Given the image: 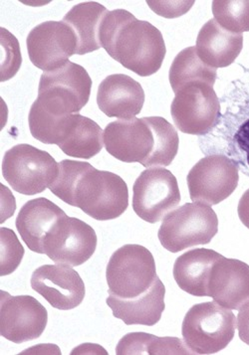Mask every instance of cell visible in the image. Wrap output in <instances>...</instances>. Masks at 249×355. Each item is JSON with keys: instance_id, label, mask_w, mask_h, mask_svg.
Here are the masks:
<instances>
[{"instance_id": "5b68a950", "label": "cell", "mask_w": 249, "mask_h": 355, "mask_svg": "<svg viewBox=\"0 0 249 355\" xmlns=\"http://www.w3.org/2000/svg\"><path fill=\"white\" fill-rule=\"evenodd\" d=\"M108 294L120 300H132L150 292L156 285L154 256L141 245H125L110 258L106 270Z\"/></svg>"}, {"instance_id": "52a82bcc", "label": "cell", "mask_w": 249, "mask_h": 355, "mask_svg": "<svg viewBox=\"0 0 249 355\" xmlns=\"http://www.w3.org/2000/svg\"><path fill=\"white\" fill-rule=\"evenodd\" d=\"M218 232V218L212 206L186 203L169 213L159 229L162 246L171 253L207 245Z\"/></svg>"}, {"instance_id": "f546056e", "label": "cell", "mask_w": 249, "mask_h": 355, "mask_svg": "<svg viewBox=\"0 0 249 355\" xmlns=\"http://www.w3.org/2000/svg\"><path fill=\"white\" fill-rule=\"evenodd\" d=\"M237 211H239V219L243 225L249 229V189L244 192L239 200Z\"/></svg>"}, {"instance_id": "6da1fadb", "label": "cell", "mask_w": 249, "mask_h": 355, "mask_svg": "<svg viewBox=\"0 0 249 355\" xmlns=\"http://www.w3.org/2000/svg\"><path fill=\"white\" fill-rule=\"evenodd\" d=\"M49 189L55 196L99 221L118 218L129 206V190L121 176L98 171L88 162L64 159Z\"/></svg>"}, {"instance_id": "3957f363", "label": "cell", "mask_w": 249, "mask_h": 355, "mask_svg": "<svg viewBox=\"0 0 249 355\" xmlns=\"http://www.w3.org/2000/svg\"><path fill=\"white\" fill-rule=\"evenodd\" d=\"M100 41L114 60L141 77L157 73L166 56L161 31L125 9L109 11L102 23Z\"/></svg>"}, {"instance_id": "7c38bea8", "label": "cell", "mask_w": 249, "mask_h": 355, "mask_svg": "<svg viewBox=\"0 0 249 355\" xmlns=\"http://www.w3.org/2000/svg\"><path fill=\"white\" fill-rule=\"evenodd\" d=\"M97 243L92 227L65 215L45 237L43 252L56 264L77 267L92 257Z\"/></svg>"}, {"instance_id": "484cf974", "label": "cell", "mask_w": 249, "mask_h": 355, "mask_svg": "<svg viewBox=\"0 0 249 355\" xmlns=\"http://www.w3.org/2000/svg\"><path fill=\"white\" fill-rule=\"evenodd\" d=\"M212 13L216 22L226 31L237 34L249 31V1L214 0Z\"/></svg>"}, {"instance_id": "9c48e42d", "label": "cell", "mask_w": 249, "mask_h": 355, "mask_svg": "<svg viewBox=\"0 0 249 355\" xmlns=\"http://www.w3.org/2000/svg\"><path fill=\"white\" fill-rule=\"evenodd\" d=\"M180 202L177 178L163 167L146 169L132 187V209L148 223L162 221Z\"/></svg>"}, {"instance_id": "7402d4cb", "label": "cell", "mask_w": 249, "mask_h": 355, "mask_svg": "<svg viewBox=\"0 0 249 355\" xmlns=\"http://www.w3.org/2000/svg\"><path fill=\"white\" fill-rule=\"evenodd\" d=\"M164 295L166 288L159 279L154 288L140 297L120 300L109 295L107 304L113 311L114 317L122 320L126 324L153 327L160 322L166 308Z\"/></svg>"}, {"instance_id": "83f0119b", "label": "cell", "mask_w": 249, "mask_h": 355, "mask_svg": "<svg viewBox=\"0 0 249 355\" xmlns=\"http://www.w3.org/2000/svg\"><path fill=\"white\" fill-rule=\"evenodd\" d=\"M147 3L157 15L175 18L186 15L195 1H148Z\"/></svg>"}, {"instance_id": "30bf717a", "label": "cell", "mask_w": 249, "mask_h": 355, "mask_svg": "<svg viewBox=\"0 0 249 355\" xmlns=\"http://www.w3.org/2000/svg\"><path fill=\"white\" fill-rule=\"evenodd\" d=\"M171 114L180 132L203 136L218 125L221 104L214 87L198 82L182 87L175 94Z\"/></svg>"}, {"instance_id": "ffe728a7", "label": "cell", "mask_w": 249, "mask_h": 355, "mask_svg": "<svg viewBox=\"0 0 249 355\" xmlns=\"http://www.w3.org/2000/svg\"><path fill=\"white\" fill-rule=\"evenodd\" d=\"M243 47V35L226 31L210 19L198 32L196 52L198 57L210 67L225 68L232 65Z\"/></svg>"}, {"instance_id": "e0dca14e", "label": "cell", "mask_w": 249, "mask_h": 355, "mask_svg": "<svg viewBox=\"0 0 249 355\" xmlns=\"http://www.w3.org/2000/svg\"><path fill=\"white\" fill-rule=\"evenodd\" d=\"M145 103V92L141 84L130 76L110 75L100 84L97 104L109 118L129 120L141 113Z\"/></svg>"}, {"instance_id": "ac0fdd59", "label": "cell", "mask_w": 249, "mask_h": 355, "mask_svg": "<svg viewBox=\"0 0 249 355\" xmlns=\"http://www.w3.org/2000/svg\"><path fill=\"white\" fill-rule=\"evenodd\" d=\"M54 144L65 155L90 159L104 146V132L97 123L82 114H68L59 121Z\"/></svg>"}, {"instance_id": "9a60e30c", "label": "cell", "mask_w": 249, "mask_h": 355, "mask_svg": "<svg viewBox=\"0 0 249 355\" xmlns=\"http://www.w3.org/2000/svg\"><path fill=\"white\" fill-rule=\"evenodd\" d=\"M31 287L57 310H73L85 297L83 280L67 265L41 266L32 274Z\"/></svg>"}, {"instance_id": "8992f818", "label": "cell", "mask_w": 249, "mask_h": 355, "mask_svg": "<svg viewBox=\"0 0 249 355\" xmlns=\"http://www.w3.org/2000/svg\"><path fill=\"white\" fill-rule=\"evenodd\" d=\"M237 320L232 311L216 302L195 304L182 327L184 345L196 354H214L234 340Z\"/></svg>"}, {"instance_id": "5bb4252c", "label": "cell", "mask_w": 249, "mask_h": 355, "mask_svg": "<svg viewBox=\"0 0 249 355\" xmlns=\"http://www.w3.org/2000/svg\"><path fill=\"white\" fill-rule=\"evenodd\" d=\"M26 43L31 63L45 72L62 67L76 54V35L64 21L40 23L29 32Z\"/></svg>"}, {"instance_id": "7a4b0ae2", "label": "cell", "mask_w": 249, "mask_h": 355, "mask_svg": "<svg viewBox=\"0 0 249 355\" xmlns=\"http://www.w3.org/2000/svg\"><path fill=\"white\" fill-rule=\"evenodd\" d=\"M179 135L161 116L112 121L104 130V144L112 157L145 167L169 166L179 150Z\"/></svg>"}, {"instance_id": "d6986e66", "label": "cell", "mask_w": 249, "mask_h": 355, "mask_svg": "<svg viewBox=\"0 0 249 355\" xmlns=\"http://www.w3.org/2000/svg\"><path fill=\"white\" fill-rule=\"evenodd\" d=\"M66 213L47 198H36L25 203L18 213L15 225L32 252L44 254L43 243Z\"/></svg>"}, {"instance_id": "cb8c5ba5", "label": "cell", "mask_w": 249, "mask_h": 355, "mask_svg": "<svg viewBox=\"0 0 249 355\" xmlns=\"http://www.w3.org/2000/svg\"><path fill=\"white\" fill-rule=\"evenodd\" d=\"M173 93L191 83H207L214 87L216 80V69L207 65L198 57L195 46L187 47L175 57L169 75Z\"/></svg>"}, {"instance_id": "2e32d148", "label": "cell", "mask_w": 249, "mask_h": 355, "mask_svg": "<svg viewBox=\"0 0 249 355\" xmlns=\"http://www.w3.org/2000/svg\"><path fill=\"white\" fill-rule=\"evenodd\" d=\"M209 297L223 308L239 311L249 301V266L237 259L219 258L210 272Z\"/></svg>"}, {"instance_id": "ba28073f", "label": "cell", "mask_w": 249, "mask_h": 355, "mask_svg": "<svg viewBox=\"0 0 249 355\" xmlns=\"http://www.w3.org/2000/svg\"><path fill=\"white\" fill-rule=\"evenodd\" d=\"M2 175L18 193H41L58 175L59 164L47 151L22 144L6 151L2 160Z\"/></svg>"}, {"instance_id": "4fadbf2b", "label": "cell", "mask_w": 249, "mask_h": 355, "mask_svg": "<svg viewBox=\"0 0 249 355\" xmlns=\"http://www.w3.org/2000/svg\"><path fill=\"white\" fill-rule=\"evenodd\" d=\"M0 334L15 343L40 338L46 329L48 313L44 306L31 295H13L1 291Z\"/></svg>"}, {"instance_id": "277c9868", "label": "cell", "mask_w": 249, "mask_h": 355, "mask_svg": "<svg viewBox=\"0 0 249 355\" xmlns=\"http://www.w3.org/2000/svg\"><path fill=\"white\" fill-rule=\"evenodd\" d=\"M92 80L86 69L68 61L41 75L34 106L44 113L64 116L79 113L90 98Z\"/></svg>"}, {"instance_id": "603a6c76", "label": "cell", "mask_w": 249, "mask_h": 355, "mask_svg": "<svg viewBox=\"0 0 249 355\" xmlns=\"http://www.w3.org/2000/svg\"><path fill=\"white\" fill-rule=\"evenodd\" d=\"M109 10L98 2L88 1L77 4L64 16L77 38L76 54L85 55L102 47L100 31Z\"/></svg>"}, {"instance_id": "8fae6325", "label": "cell", "mask_w": 249, "mask_h": 355, "mask_svg": "<svg viewBox=\"0 0 249 355\" xmlns=\"http://www.w3.org/2000/svg\"><path fill=\"white\" fill-rule=\"evenodd\" d=\"M239 180V167L225 155L203 157L187 178L191 200L209 206L218 205L232 196Z\"/></svg>"}, {"instance_id": "d4e9b609", "label": "cell", "mask_w": 249, "mask_h": 355, "mask_svg": "<svg viewBox=\"0 0 249 355\" xmlns=\"http://www.w3.org/2000/svg\"><path fill=\"white\" fill-rule=\"evenodd\" d=\"M177 338H157L153 334L132 333L126 334L119 341L116 354H191Z\"/></svg>"}, {"instance_id": "f1b7e54d", "label": "cell", "mask_w": 249, "mask_h": 355, "mask_svg": "<svg viewBox=\"0 0 249 355\" xmlns=\"http://www.w3.org/2000/svg\"><path fill=\"white\" fill-rule=\"evenodd\" d=\"M237 322L239 338L249 345V301L239 309Z\"/></svg>"}, {"instance_id": "44dd1931", "label": "cell", "mask_w": 249, "mask_h": 355, "mask_svg": "<svg viewBox=\"0 0 249 355\" xmlns=\"http://www.w3.org/2000/svg\"><path fill=\"white\" fill-rule=\"evenodd\" d=\"M223 257L212 249L189 250L175 260L173 278L184 292L196 297H209L212 266Z\"/></svg>"}, {"instance_id": "4316f807", "label": "cell", "mask_w": 249, "mask_h": 355, "mask_svg": "<svg viewBox=\"0 0 249 355\" xmlns=\"http://www.w3.org/2000/svg\"><path fill=\"white\" fill-rule=\"evenodd\" d=\"M1 270L0 275L8 276L12 274L22 263L24 255V249L17 236L12 230L1 228Z\"/></svg>"}]
</instances>
